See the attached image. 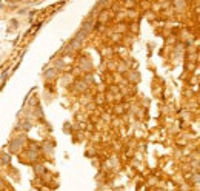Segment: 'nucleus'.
Segmentation results:
<instances>
[{"label":"nucleus","instance_id":"obj_1","mask_svg":"<svg viewBox=\"0 0 200 191\" xmlns=\"http://www.w3.org/2000/svg\"><path fill=\"white\" fill-rule=\"evenodd\" d=\"M80 45H82V40L75 37V39H74V40L71 42V45H69V49H71V51H72V49H77V48H79Z\"/></svg>","mask_w":200,"mask_h":191},{"label":"nucleus","instance_id":"obj_2","mask_svg":"<svg viewBox=\"0 0 200 191\" xmlns=\"http://www.w3.org/2000/svg\"><path fill=\"white\" fill-rule=\"evenodd\" d=\"M6 162H10V156H8V154L3 156V163H6Z\"/></svg>","mask_w":200,"mask_h":191}]
</instances>
